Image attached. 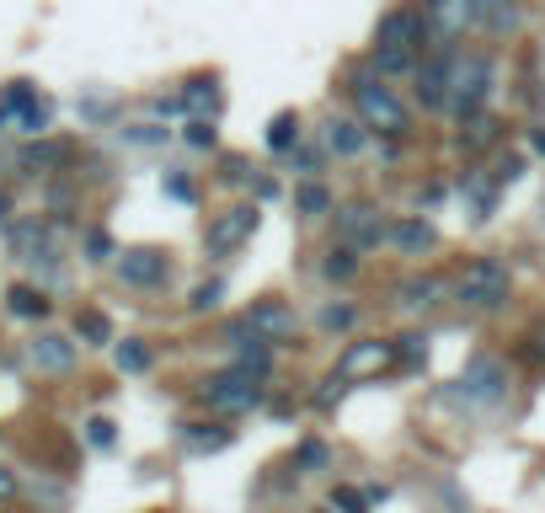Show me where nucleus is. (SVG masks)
Here are the masks:
<instances>
[{
	"label": "nucleus",
	"instance_id": "obj_1",
	"mask_svg": "<svg viewBox=\"0 0 545 513\" xmlns=\"http://www.w3.org/2000/svg\"><path fill=\"white\" fill-rule=\"evenodd\" d=\"M508 289H513V273L503 257H476L465 262V273L455 278V300L476 316H492V310L508 305Z\"/></svg>",
	"mask_w": 545,
	"mask_h": 513
},
{
	"label": "nucleus",
	"instance_id": "obj_2",
	"mask_svg": "<svg viewBox=\"0 0 545 513\" xmlns=\"http://www.w3.org/2000/svg\"><path fill=\"white\" fill-rule=\"evenodd\" d=\"M348 91H353V107H358V118H364L369 129H380V134H391V139L412 134V113H407V102H401L396 91L385 86V75L375 81V75L358 70Z\"/></svg>",
	"mask_w": 545,
	"mask_h": 513
},
{
	"label": "nucleus",
	"instance_id": "obj_3",
	"mask_svg": "<svg viewBox=\"0 0 545 513\" xmlns=\"http://www.w3.org/2000/svg\"><path fill=\"white\" fill-rule=\"evenodd\" d=\"M492 81H497L492 54H455L449 59V113L455 118L481 113L487 97H492Z\"/></svg>",
	"mask_w": 545,
	"mask_h": 513
},
{
	"label": "nucleus",
	"instance_id": "obj_4",
	"mask_svg": "<svg viewBox=\"0 0 545 513\" xmlns=\"http://www.w3.org/2000/svg\"><path fill=\"white\" fill-rule=\"evenodd\" d=\"M198 401L220 417H241V412H257L262 407V380L241 375V369H225V375H209L198 385Z\"/></svg>",
	"mask_w": 545,
	"mask_h": 513
},
{
	"label": "nucleus",
	"instance_id": "obj_5",
	"mask_svg": "<svg viewBox=\"0 0 545 513\" xmlns=\"http://www.w3.org/2000/svg\"><path fill=\"white\" fill-rule=\"evenodd\" d=\"M401 364V353H396V337L385 342V337H369V342H348V348L337 353V369H332V380L337 385H358V380H375L385 375V369H396Z\"/></svg>",
	"mask_w": 545,
	"mask_h": 513
},
{
	"label": "nucleus",
	"instance_id": "obj_6",
	"mask_svg": "<svg viewBox=\"0 0 545 513\" xmlns=\"http://www.w3.org/2000/svg\"><path fill=\"white\" fill-rule=\"evenodd\" d=\"M455 396L476 401V407H492V401L508 396V364L497 359V353H471L455 380Z\"/></svg>",
	"mask_w": 545,
	"mask_h": 513
},
{
	"label": "nucleus",
	"instance_id": "obj_7",
	"mask_svg": "<svg viewBox=\"0 0 545 513\" xmlns=\"http://www.w3.org/2000/svg\"><path fill=\"white\" fill-rule=\"evenodd\" d=\"M428 38H433V27H428L423 6H396V11H385L380 27H375V49H412V54H423Z\"/></svg>",
	"mask_w": 545,
	"mask_h": 513
},
{
	"label": "nucleus",
	"instance_id": "obj_8",
	"mask_svg": "<svg viewBox=\"0 0 545 513\" xmlns=\"http://www.w3.org/2000/svg\"><path fill=\"white\" fill-rule=\"evenodd\" d=\"M241 332H252V337H262V342H273V348H284V342L300 337V316H294L284 300H257V305L241 316Z\"/></svg>",
	"mask_w": 545,
	"mask_h": 513
},
{
	"label": "nucleus",
	"instance_id": "obj_9",
	"mask_svg": "<svg viewBox=\"0 0 545 513\" xmlns=\"http://www.w3.org/2000/svg\"><path fill=\"white\" fill-rule=\"evenodd\" d=\"M257 236V204H236L209 220V257H230Z\"/></svg>",
	"mask_w": 545,
	"mask_h": 513
},
{
	"label": "nucleus",
	"instance_id": "obj_10",
	"mask_svg": "<svg viewBox=\"0 0 545 513\" xmlns=\"http://www.w3.org/2000/svg\"><path fill=\"white\" fill-rule=\"evenodd\" d=\"M166 273H171V262L155 252V246H134V252H118V278L129 289H155V284H166Z\"/></svg>",
	"mask_w": 545,
	"mask_h": 513
},
{
	"label": "nucleus",
	"instance_id": "obj_11",
	"mask_svg": "<svg viewBox=\"0 0 545 513\" xmlns=\"http://www.w3.org/2000/svg\"><path fill=\"white\" fill-rule=\"evenodd\" d=\"M337 230H342L353 246H380V241H391V225L380 220L375 204H348V209H337Z\"/></svg>",
	"mask_w": 545,
	"mask_h": 513
},
{
	"label": "nucleus",
	"instance_id": "obj_12",
	"mask_svg": "<svg viewBox=\"0 0 545 513\" xmlns=\"http://www.w3.org/2000/svg\"><path fill=\"white\" fill-rule=\"evenodd\" d=\"M433 38H460L465 27H476V0H423Z\"/></svg>",
	"mask_w": 545,
	"mask_h": 513
},
{
	"label": "nucleus",
	"instance_id": "obj_13",
	"mask_svg": "<svg viewBox=\"0 0 545 513\" xmlns=\"http://www.w3.org/2000/svg\"><path fill=\"white\" fill-rule=\"evenodd\" d=\"M449 59L455 54L417 59V102L423 107H449Z\"/></svg>",
	"mask_w": 545,
	"mask_h": 513
},
{
	"label": "nucleus",
	"instance_id": "obj_14",
	"mask_svg": "<svg viewBox=\"0 0 545 513\" xmlns=\"http://www.w3.org/2000/svg\"><path fill=\"white\" fill-rule=\"evenodd\" d=\"M391 246H396V252H407V257H423V252L439 246V230H433L423 214H412V220H396L391 225Z\"/></svg>",
	"mask_w": 545,
	"mask_h": 513
},
{
	"label": "nucleus",
	"instance_id": "obj_15",
	"mask_svg": "<svg viewBox=\"0 0 545 513\" xmlns=\"http://www.w3.org/2000/svg\"><path fill=\"white\" fill-rule=\"evenodd\" d=\"M364 145H369V123L364 118H332L326 123V150L342 155V161H353Z\"/></svg>",
	"mask_w": 545,
	"mask_h": 513
},
{
	"label": "nucleus",
	"instance_id": "obj_16",
	"mask_svg": "<svg viewBox=\"0 0 545 513\" xmlns=\"http://www.w3.org/2000/svg\"><path fill=\"white\" fill-rule=\"evenodd\" d=\"M33 364L43 375H70L75 369V342L70 337H38L33 342Z\"/></svg>",
	"mask_w": 545,
	"mask_h": 513
},
{
	"label": "nucleus",
	"instance_id": "obj_17",
	"mask_svg": "<svg viewBox=\"0 0 545 513\" xmlns=\"http://www.w3.org/2000/svg\"><path fill=\"white\" fill-rule=\"evenodd\" d=\"M439 294H444V284L433 273H412V278H401V284H396V300L407 310H433V305H439Z\"/></svg>",
	"mask_w": 545,
	"mask_h": 513
},
{
	"label": "nucleus",
	"instance_id": "obj_18",
	"mask_svg": "<svg viewBox=\"0 0 545 513\" xmlns=\"http://www.w3.org/2000/svg\"><path fill=\"white\" fill-rule=\"evenodd\" d=\"M497 134H503V123H497L492 113H471V118H465V129H460V150L476 155V150L497 145Z\"/></svg>",
	"mask_w": 545,
	"mask_h": 513
},
{
	"label": "nucleus",
	"instance_id": "obj_19",
	"mask_svg": "<svg viewBox=\"0 0 545 513\" xmlns=\"http://www.w3.org/2000/svg\"><path fill=\"white\" fill-rule=\"evenodd\" d=\"M182 102H188L198 118H214V113H220V102H225L220 81H214V75H198V81H188V91H182Z\"/></svg>",
	"mask_w": 545,
	"mask_h": 513
},
{
	"label": "nucleus",
	"instance_id": "obj_20",
	"mask_svg": "<svg viewBox=\"0 0 545 513\" xmlns=\"http://www.w3.org/2000/svg\"><path fill=\"white\" fill-rule=\"evenodd\" d=\"M113 359H118L123 375H145V369L155 364V353H150V342H145V337H123L118 348H113Z\"/></svg>",
	"mask_w": 545,
	"mask_h": 513
},
{
	"label": "nucleus",
	"instance_id": "obj_21",
	"mask_svg": "<svg viewBox=\"0 0 545 513\" xmlns=\"http://www.w3.org/2000/svg\"><path fill=\"white\" fill-rule=\"evenodd\" d=\"M321 273L332 278V284H348V278L358 273V246H353V241L332 246V252H326V262H321Z\"/></svg>",
	"mask_w": 545,
	"mask_h": 513
},
{
	"label": "nucleus",
	"instance_id": "obj_22",
	"mask_svg": "<svg viewBox=\"0 0 545 513\" xmlns=\"http://www.w3.org/2000/svg\"><path fill=\"white\" fill-rule=\"evenodd\" d=\"M268 150H273V155L300 150V118H294V113H278V118L268 123Z\"/></svg>",
	"mask_w": 545,
	"mask_h": 513
},
{
	"label": "nucleus",
	"instance_id": "obj_23",
	"mask_svg": "<svg viewBox=\"0 0 545 513\" xmlns=\"http://www.w3.org/2000/svg\"><path fill=\"white\" fill-rule=\"evenodd\" d=\"M294 209H300L305 220H321V214H332V193H326L321 182H305V188H294Z\"/></svg>",
	"mask_w": 545,
	"mask_h": 513
},
{
	"label": "nucleus",
	"instance_id": "obj_24",
	"mask_svg": "<svg viewBox=\"0 0 545 513\" xmlns=\"http://www.w3.org/2000/svg\"><path fill=\"white\" fill-rule=\"evenodd\" d=\"M6 305H11V316H27V321H43V316H49V300H43L38 289H27V284L11 289Z\"/></svg>",
	"mask_w": 545,
	"mask_h": 513
},
{
	"label": "nucleus",
	"instance_id": "obj_25",
	"mask_svg": "<svg viewBox=\"0 0 545 513\" xmlns=\"http://www.w3.org/2000/svg\"><path fill=\"white\" fill-rule=\"evenodd\" d=\"M460 193H465V198H471V209H476V220H487V214H492V204H497V188H492V182H487V177H481V171H471V177H465V182H460Z\"/></svg>",
	"mask_w": 545,
	"mask_h": 513
},
{
	"label": "nucleus",
	"instance_id": "obj_26",
	"mask_svg": "<svg viewBox=\"0 0 545 513\" xmlns=\"http://www.w3.org/2000/svg\"><path fill=\"white\" fill-rule=\"evenodd\" d=\"M182 444L198 449V455H209V449H225V444H230V428H204V423H188V428H182Z\"/></svg>",
	"mask_w": 545,
	"mask_h": 513
},
{
	"label": "nucleus",
	"instance_id": "obj_27",
	"mask_svg": "<svg viewBox=\"0 0 545 513\" xmlns=\"http://www.w3.org/2000/svg\"><path fill=\"white\" fill-rule=\"evenodd\" d=\"M326 465H332V449H326L321 439H305L300 449H294V471H305V476H321Z\"/></svg>",
	"mask_w": 545,
	"mask_h": 513
},
{
	"label": "nucleus",
	"instance_id": "obj_28",
	"mask_svg": "<svg viewBox=\"0 0 545 513\" xmlns=\"http://www.w3.org/2000/svg\"><path fill=\"white\" fill-rule=\"evenodd\" d=\"M75 337L102 348V342H113V321H107L102 310H81V316H75Z\"/></svg>",
	"mask_w": 545,
	"mask_h": 513
},
{
	"label": "nucleus",
	"instance_id": "obj_29",
	"mask_svg": "<svg viewBox=\"0 0 545 513\" xmlns=\"http://www.w3.org/2000/svg\"><path fill=\"white\" fill-rule=\"evenodd\" d=\"M417 59H423V54H412V49H375V75H401V70H417Z\"/></svg>",
	"mask_w": 545,
	"mask_h": 513
},
{
	"label": "nucleus",
	"instance_id": "obj_30",
	"mask_svg": "<svg viewBox=\"0 0 545 513\" xmlns=\"http://www.w3.org/2000/svg\"><path fill=\"white\" fill-rule=\"evenodd\" d=\"M396 353H401V364H423L428 359V337L423 332H401L396 337Z\"/></svg>",
	"mask_w": 545,
	"mask_h": 513
},
{
	"label": "nucleus",
	"instance_id": "obj_31",
	"mask_svg": "<svg viewBox=\"0 0 545 513\" xmlns=\"http://www.w3.org/2000/svg\"><path fill=\"white\" fill-rule=\"evenodd\" d=\"M321 326H326V332H353V326H358V310H353V305H326V310H321Z\"/></svg>",
	"mask_w": 545,
	"mask_h": 513
},
{
	"label": "nucleus",
	"instance_id": "obj_32",
	"mask_svg": "<svg viewBox=\"0 0 545 513\" xmlns=\"http://www.w3.org/2000/svg\"><path fill=\"white\" fill-rule=\"evenodd\" d=\"M332 508H337V513H369V492H358V487H332Z\"/></svg>",
	"mask_w": 545,
	"mask_h": 513
},
{
	"label": "nucleus",
	"instance_id": "obj_33",
	"mask_svg": "<svg viewBox=\"0 0 545 513\" xmlns=\"http://www.w3.org/2000/svg\"><path fill=\"white\" fill-rule=\"evenodd\" d=\"M220 300H225V284H220V278H214V284H198V289H193L188 310H193V316H204V310H214Z\"/></svg>",
	"mask_w": 545,
	"mask_h": 513
},
{
	"label": "nucleus",
	"instance_id": "obj_34",
	"mask_svg": "<svg viewBox=\"0 0 545 513\" xmlns=\"http://www.w3.org/2000/svg\"><path fill=\"white\" fill-rule=\"evenodd\" d=\"M86 444L91 449H113L118 444V428L107 423V417H91V423H86Z\"/></svg>",
	"mask_w": 545,
	"mask_h": 513
},
{
	"label": "nucleus",
	"instance_id": "obj_35",
	"mask_svg": "<svg viewBox=\"0 0 545 513\" xmlns=\"http://www.w3.org/2000/svg\"><path fill=\"white\" fill-rule=\"evenodd\" d=\"M188 145H193V150H214V123H209V118H193V123H188Z\"/></svg>",
	"mask_w": 545,
	"mask_h": 513
},
{
	"label": "nucleus",
	"instance_id": "obj_36",
	"mask_svg": "<svg viewBox=\"0 0 545 513\" xmlns=\"http://www.w3.org/2000/svg\"><path fill=\"white\" fill-rule=\"evenodd\" d=\"M166 193L177 198V204H193V198H198V188H193V177H182V171H171V177H166Z\"/></svg>",
	"mask_w": 545,
	"mask_h": 513
},
{
	"label": "nucleus",
	"instance_id": "obj_37",
	"mask_svg": "<svg viewBox=\"0 0 545 513\" xmlns=\"http://www.w3.org/2000/svg\"><path fill=\"white\" fill-rule=\"evenodd\" d=\"M59 161H65V145H43L22 155V166H59Z\"/></svg>",
	"mask_w": 545,
	"mask_h": 513
},
{
	"label": "nucleus",
	"instance_id": "obj_38",
	"mask_svg": "<svg viewBox=\"0 0 545 513\" xmlns=\"http://www.w3.org/2000/svg\"><path fill=\"white\" fill-rule=\"evenodd\" d=\"M86 252H91V262H107V257H113V236H107V230H91Z\"/></svg>",
	"mask_w": 545,
	"mask_h": 513
},
{
	"label": "nucleus",
	"instance_id": "obj_39",
	"mask_svg": "<svg viewBox=\"0 0 545 513\" xmlns=\"http://www.w3.org/2000/svg\"><path fill=\"white\" fill-rule=\"evenodd\" d=\"M225 182H246V161L241 155H225V171H220Z\"/></svg>",
	"mask_w": 545,
	"mask_h": 513
},
{
	"label": "nucleus",
	"instance_id": "obj_40",
	"mask_svg": "<svg viewBox=\"0 0 545 513\" xmlns=\"http://www.w3.org/2000/svg\"><path fill=\"white\" fill-rule=\"evenodd\" d=\"M529 145H535V155H545V123H540L535 134H529Z\"/></svg>",
	"mask_w": 545,
	"mask_h": 513
},
{
	"label": "nucleus",
	"instance_id": "obj_41",
	"mask_svg": "<svg viewBox=\"0 0 545 513\" xmlns=\"http://www.w3.org/2000/svg\"><path fill=\"white\" fill-rule=\"evenodd\" d=\"M11 487H17V481H11V471H0V497H6Z\"/></svg>",
	"mask_w": 545,
	"mask_h": 513
},
{
	"label": "nucleus",
	"instance_id": "obj_42",
	"mask_svg": "<svg viewBox=\"0 0 545 513\" xmlns=\"http://www.w3.org/2000/svg\"><path fill=\"white\" fill-rule=\"evenodd\" d=\"M310 513H337V508H310Z\"/></svg>",
	"mask_w": 545,
	"mask_h": 513
},
{
	"label": "nucleus",
	"instance_id": "obj_43",
	"mask_svg": "<svg viewBox=\"0 0 545 513\" xmlns=\"http://www.w3.org/2000/svg\"><path fill=\"white\" fill-rule=\"evenodd\" d=\"M0 214H6V198H0Z\"/></svg>",
	"mask_w": 545,
	"mask_h": 513
}]
</instances>
